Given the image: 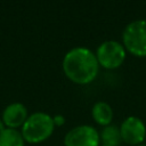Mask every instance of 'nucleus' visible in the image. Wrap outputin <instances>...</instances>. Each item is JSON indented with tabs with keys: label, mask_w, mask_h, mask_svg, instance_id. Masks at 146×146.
Returning <instances> with one entry per match:
<instances>
[{
	"label": "nucleus",
	"mask_w": 146,
	"mask_h": 146,
	"mask_svg": "<svg viewBox=\"0 0 146 146\" xmlns=\"http://www.w3.org/2000/svg\"><path fill=\"white\" fill-rule=\"evenodd\" d=\"M99 64L96 54L87 47H74L63 58V71L65 75L79 84L91 82L97 76Z\"/></svg>",
	"instance_id": "nucleus-1"
},
{
	"label": "nucleus",
	"mask_w": 146,
	"mask_h": 146,
	"mask_svg": "<svg viewBox=\"0 0 146 146\" xmlns=\"http://www.w3.org/2000/svg\"><path fill=\"white\" fill-rule=\"evenodd\" d=\"M54 129L55 123L52 116L44 112H35L29 115L22 125V136L25 141L36 144L50 137Z\"/></svg>",
	"instance_id": "nucleus-2"
},
{
	"label": "nucleus",
	"mask_w": 146,
	"mask_h": 146,
	"mask_svg": "<svg viewBox=\"0 0 146 146\" xmlns=\"http://www.w3.org/2000/svg\"><path fill=\"white\" fill-rule=\"evenodd\" d=\"M122 40L129 52L139 57L146 56V19L139 18L127 24L122 33Z\"/></svg>",
	"instance_id": "nucleus-3"
},
{
	"label": "nucleus",
	"mask_w": 146,
	"mask_h": 146,
	"mask_svg": "<svg viewBox=\"0 0 146 146\" xmlns=\"http://www.w3.org/2000/svg\"><path fill=\"white\" fill-rule=\"evenodd\" d=\"M98 64L105 68L119 67L125 58L124 46L115 40H106L102 42L96 51Z\"/></svg>",
	"instance_id": "nucleus-4"
},
{
	"label": "nucleus",
	"mask_w": 146,
	"mask_h": 146,
	"mask_svg": "<svg viewBox=\"0 0 146 146\" xmlns=\"http://www.w3.org/2000/svg\"><path fill=\"white\" fill-rule=\"evenodd\" d=\"M100 137L96 128L81 124L68 130L64 137L65 146H99Z\"/></svg>",
	"instance_id": "nucleus-5"
},
{
	"label": "nucleus",
	"mask_w": 146,
	"mask_h": 146,
	"mask_svg": "<svg viewBox=\"0 0 146 146\" xmlns=\"http://www.w3.org/2000/svg\"><path fill=\"white\" fill-rule=\"evenodd\" d=\"M120 132L124 143L129 145H140L146 137V125L138 116L130 115L122 121Z\"/></svg>",
	"instance_id": "nucleus-6"
},
{
	"label": "nucleus",
	"mask_w": 146,
	"mask_h": 146,
	"mask_svg": "<svg viewBox=\"0 0 146 146\" xmlns=\"http://www.w3.org/2000/svg\"><path fill=\"white\" fill-rule=\"evenodd\" d=\"M27 115V108L22 103H11L2 112V121L7 128L16 129L24 124Z\"/></svg>",
	"instance_id": "nucleus-7"
},
{
	"label": "nucleus",
	"mask_w": 146,
	"mask_h": 146,
	"mask_svg": "<svg viewBox=\"0 0 146 146\" xmlns=\"http://www.w3.org/2000/svg\"><path fill=\"white\" fill-rule=\"evenodd\" d=\"M91 115L94 120L100 125H108L113 119V110L111 105L104 100H98L92 105Z\"/></svg>",
	"instance_id": "nucleus-8"
},
{
	"label": "nucleus",
	"mask_w": 146,
	"mask_h": 146,
	"mask_svg": "<svg viewBox=\"0 0 146 146\" xmlns=\"http://www.w3.org/2000/svg\"><path fill=\"white\" fill-rule=\"evenodd\" d=\"M100 140L103 145H110V146H119L120 143L122 141L121 138V132H120V127L115 124H108L105 125L100 133H99Z\"/></svg>",
	"instance_id": "nucleus-9"
},
{
	"label": "nucleus",
	"mask_w": 146,
	"mask_h": 146,
	"mask_svg": "<svg viewBox=\"0 0 146 146\" xmlns=\"http://www.w3.org/2000/svg\"><path fill=\"white\" fill-rule=\"evenodd\" d=\"M24 141L22 132L17 129L6 128L0 133V146H24Z\"/></svg>",
	"instance_id": "nucleus-10"
},
{
	"label": "nucleus",
	"mask_w": 146,
	"mask_h": 146,
	"mask_svg": "<svg viewBox=\"0 0 146 146\" xmlns=\"http://www.w3.org/2000/svg\"><path fill=\"white\" fill-rule=\"evenodd\" d=\"M52 120H54L55 125H62V124L65 122V119H64L63 115H55V116L52 117Z\"/></svg>",
	"instance_id": "nucleus-11"
},
{
	"label": "nucleus",
	"mask_w": 146,
	"mask_h": 146,
	"mask_svg": "<svg viewBox=\"0 0 146 146\" xmlns=\"http://www.w3.org/2000/svg\"><path fill=\"white\" fill-rule=\"evenodd\" d=\"M5 127H6V125H5L3 121H2V119H0V133H1V132H2V131H3L5 129H6Z\"/></svg>",
	"instance_id": "nucleus-12"
},
{
	"label": "nucleus",
	"mask_w": 146,
	"mask_h": 146,
	"mask_svg": "<svg viewBox=\"0 0 146 146\" xmlns=\"http://www.w3.org/2000/svg\"><path fill=\"white\" fill-rule=\"evenodd\" d=\"M137 146H146L145 144H140V145H137Z\"/></svg>",
	"instance_id": "nucleus-13"
},
{
	"label": "nucleus",
	"mask_w": 146,
	"mask_h": 146,
	"mask_svg": "<svg viewBox=\"0 0 146 146\" xmlns=\"http://www.w3.org/2000/svg\"><path fill=\"white\" fill-rule=\"evenodd\" d=\"M102 146H110V145H102Z\"/></svg>",
	"instance_id": "nucleus-14"
}]
</instances>
